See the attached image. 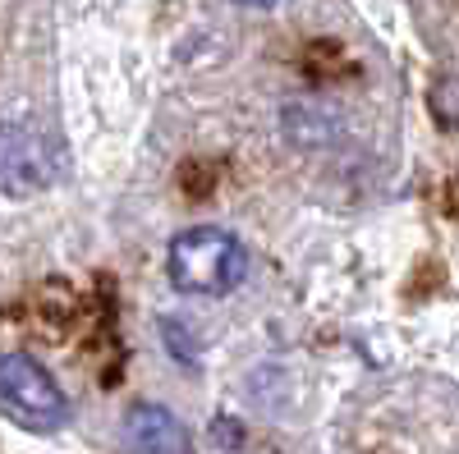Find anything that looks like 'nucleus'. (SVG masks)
Segmentation results:
<instances>
[{"mask_svg":"<svg viewBox=\"0 0 459 454\" xmlns=\"http://www.w3.org/2000/svg\"><path fill=\"white\" fill-rule=\"evenodd\" d=\"M166 271L170 285L188 298H225L248 276V248L221 225H194L170 239Z\"/></svg>","mask_w":459,"mask_h":454,"instance_id":"f257e3e1","label":"nucleus"},{"mask_svg":"<svg viewBox=\"0 0 459 454\" xmlns=\"http://www.w3.org/2000/svg\"><path fill=\"white\" fill-rule=\"evenodd\" d=\"M0 399H5L10 418L32 436H56L69 427V399L56 386V376L32 354L0 358Z\"/></svg>","mask_w":459,"mask_h":454,"instance_id":"f03ea898","label":"nucleus"},{"mask_svg":"<svg viewBox=\"0 0 459 454\" xmlns=\"http://www.w3.org/2000/svg\"><path fill=\"white\" fill-rule=\"evenodd\" d=\"M56 179H60V157L42 138V129L10 120L5 124V188L14 198H23V193H37V188H51Z\"/></svg>","mask_w":459,"mask_h":454,"instance_id":"7ed1b4c3","label":"nucleus"},{"mask_svg":"<svg viewBox=\"0 0 459 454\" xmlns=\"http://www.w3.org/2000/svg\"><path fill=\"white\" fill-rule=\"evenodd\" d=\"M125 445L134 454H194V436L166 404H134L125 413Z\"/></svg>","mask_w":459,"mask_h":454,"instance_id":"20e7f679","label":"nucleus"},{"mask_svg":"<svg viewBox=\"0 0 459 454\" xmlns=\"http://www.w3.org/2000/svg\"><path fill=\"white\" fill-rule=\"evenodd\" d=\"M235 5H257L262 10V5H276V0H235Z\"/></svg>","mask_w":459,"mask_h":454,"instance_id":"39448f33","label":"nucleus"}]
</instances>
